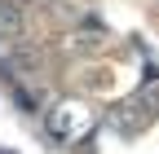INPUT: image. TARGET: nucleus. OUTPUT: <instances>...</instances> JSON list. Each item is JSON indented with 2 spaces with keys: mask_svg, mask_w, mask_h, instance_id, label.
I'll return each mask as SVG.
<instances>
[{
  "mask_svg": "<svg viewBox=\"0 0 159 154\" xmlns=\"http://www.w3.org/2000/svg\"><path fill=\"white\" fill-rule=\"evenodd\" d=\"M22 31H27L22 9H18V5H9V0H0V40H18Z\"/></svg>",
  "mask_w": 159,
  "mask_h": 154,
  "instance_id": "obj_1",
  "label": "nucleus"
},
{
  "mask_svg": "<svg viewBox=\"0 0 159 154\" xmlns=\"http://www.w3.org/2000/svg\"><path fill=\"white\" fill-rule=\"evenodd\" d=\"M71 114H75V106H57V110H53L49 128L57 132V137H66V132H71Z\"/></svg>",
  "mask_w": 159,
  "mask_h": 154,
  "instance_id": "obj_2",
  "label": "nucleus"
},
{
  "mask_svg": "<svg viewBox=\"0 0 159 154\" xmlns=\"http://www.w3.org/2000/svg\"><path fill=\"white\" fill-rule=\"evenodd\" d=\"M137 106H142L146 114H155V110H159V84H155V88L146 84V92H142V97H137Z\"/></svg>",
  "mask_w": 159,
  "mask_h": 154,
  "instance_id": "obj_3",
  "label": "nucleus"
}]
</instances>
